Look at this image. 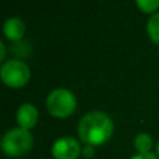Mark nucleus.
<instances>
[{
	"mask_svg": "<svg viewBox=\"0 0 159 159\" xmlns=\"http://www.w3.org/2000/svg\"><path fill=\"white\" fill-rule=\"evenodd\" d=\"M113 134V121L103 112H91L80 120L78 135L87 145H102Z\"/></svg>",
	"mask_w": 159,
	"mask_h": 159,
	"instance_id": "1",
	"label": "nucleus"
},
{
	"mask_svg": "<svg viewBox=\"0 0 159 159\" xmlns=\"http://www.w3.org/2000/svg\"><path fill=\"white\" fill-rule=\"evenodd\" d=\"M32 147V137L30 131L24 129H13L4 134L2 140V148L8 157H22Z\"/></svg>",
	"mask_w": 159,
	"mask_h": 159,
	"instance_id": "2",
	"label": "nucleus"
},
{
	"mask_svg": "<svg viewBox=\"0 0 159 159\" xmlns=\"http://www.w3.org/2000/svg\"><path fill=\"white\" fill-rule=\"evenodd\" d=\"M75 106H77L75 96L70 91L63 89V88L55 89L46 99L48 110L55 117H67L75 110Z\"/></svg>",
	"mask_w": 159,
	"mask_h": 159,
	"instance_id": "3",
	"label": "nucleus"
},
{
	"mask_svg": "<svg viewBox=\"0 0 159 159\" xmlns=\"http://www.w3.org/2000/svg\"><path fill=\"white\" fill-rule=\"evenodd\" d=\"M0 74L6 85L11 88H21L28 82L31 73L25 63L20 60H10L2 66Z\"/></svg>",
	"mask_w": 159,
	"mask_h": 159,
	"instance_id": "4",
	"label": "nucleus"
},
{
	"mask_svg": "<svg viewBox=\"0 0 159 159\" xmlns=\"http://www.w3.org/2000/svg\"><path fill=\"white\" fill-rule=\"evenodd\" d=\"M81 154L78 141L71 137L59 138L52 147V155L55 159H77Z\"/></svg>",
	"mask_w": 159,
	"mask_h": 159,
	"instance_id": "5",
	"label": "nucleus"
},
{
	"mask_svg": "<svg viewBox=\"0 0 159 159\" xmlns=\"http://www.w3.org/2000/svg\"><path fill=\"white\" fill-rule=\"evenodd\" d=\"M17 121H18L20 127L24 130H30L38 121V110L34 105L24 103L18 107L17 110Z\"/></svg>",
	"mask_w": 159,
	"mask_h": 159,
	"instance_id": "6",
	"label": "nucleus"
},
{
	"mask_svg": "<svg viewBox=\"0 0 159 159\" xmlns=\"http://www.w3.org/2000/svg\"><path fill=\"white\" fill-rule=\"evenodd\" d=\"M25 34V25L22 20L11 17L4 22V35L10 41H20Z\"/></svg>",
	"mask_w": 159,
	"mask_h": 159,
	"instance_id": "7",
	"label": "nucleus"
},
{
	"mask_svg": "<svg viewBox=\"0 0 159 159\" xmlns=\"http://www.w3.org/2000/svg\"><path fill=\"white\" fill-rule=\"evenodd\" d=\"M134 147L140 154H148L152 148V138L145 133H141L134 138Z\"/></svg>",
	"mask_w": 159,
	"mask_h": 159,
	"instance_id": "8",
	"label": "nucleus"
},
{
	"mask_svg": "<svg viewBox=\"0 0 159 159\" xmlns=\"http://www.w3.org/2000/svg\"><path fill=\"white\" fill-rule=\"evenodd\" d=\"M147 30H148L149 38L157 45H159V13H157L155 16H152L151 18H149Z\"/></svg>",
	"mask_w": 159,
	"mask_h": 159,
	"instance_id": "9",
	"label": "nucleus"
},
{
	"mask_svg": "<svg viewBox=\"0 0 159 159\" xmlns=\"http://www.w3.org/2000/svg\"><path fill=\"white\" fill-rule=\"evenodd\" d=\"M143 13H152L159 7V0H135Z\"/></svg>",
	"mask_w": 159,
	"mask_h": 159,
	"instance_id": "10",
	"label": "nucleus"
},
{
	"mask_svg": "<svg viewBox=\"0 0 159 159\" xmlns=\"http://www.w3.org/2000/svg\"><path fill=\"white\" fill-rule=\"evenodd\" d=\"M131 159H158L157 157H155L154 154H137V155H134Z\"/></svg>",
	"mask_w": 159,
	"mask_h": 159,
	"instance_id": "11",
	"label": "nucleus"
},
{
	"mask_svg": "<svg viewBox=\"0 0 159 159\" xmlns=\"http://www.w3.org/2000/svg\"><path fill=\"white\" fill-rule=\"evenodd\" d=\"M93 154H95V152H93V148H92V145H87L84 148V155L87 158H92L93 157Z\"/></svg>",
	"mask_w": 159,
	"mask_h": 159,
	"instance_id": "12",
	"label": "nucleus"
},
{
	"mask_svg": "<svg viewBox=\"0 0 159 159\" xmlns=\"http://www.w3.org/2000/svg\"><path fill=\"white\" fill-rule=\"evenodd\" d=\"M0 49H2V53H0V60H4V57H6V48H4V43H0Z\"/></svg>",
	"mask_w": 159,
	"mask_h": 159,
	"instance_id": "13",
	"label": "nucleus"
},
{
	"mask_svg": "<svg viewBox=\"0 0 159 159\" xmlns=\"http://www.w3.org/2000/svg\"><path fill=\"white\" fill-rule=\"evenodd\" d=\"M157 152H158V157H159V143H158V147H157Z\"/></svg>",
	"mask_w": 159,
	"mask_h": 159,
	"instance_id": "14",
	"label": "nucleus"
}]
</instances>
